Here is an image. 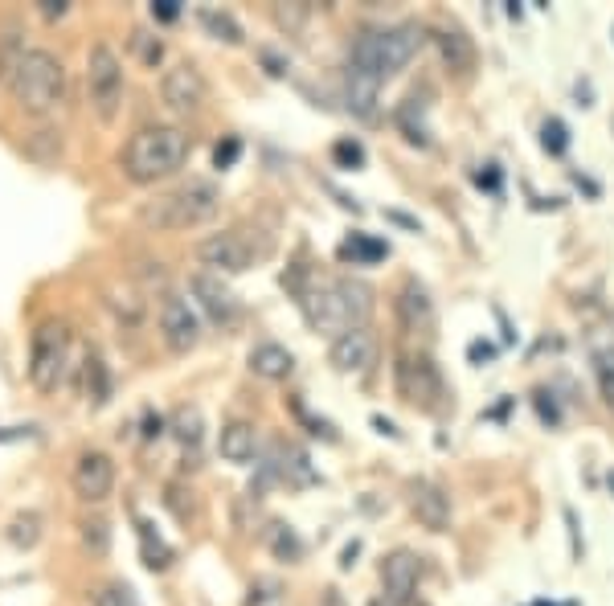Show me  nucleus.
Listing matches in <instances>:
<instances>
[{"mask_svg":"<svg viewBox=\"0 0 614 606\" xmlns=\"http://www.w3.org/2000/svg\"><path fill=\"white\" fill-rule=\"evenodd\" d=\"M131 46H136V54H140V62H144L148 70L160 66V58H164V41H160V37H152V33H136V37H131Z\"/></svg>","mask_w":614,"mask_h":606,"instance_id":"nucleus-35","label":"nucleus"},{"mask_svg":"<svg viewBox=\"0 0 614 606\" xmlns=\"http://www.w3.org/2000/svg\"><path fill=\"white\" fill-rule=\"evenodd\" d=\"M33 435V426H5L0 430V443H17V439H29Z\"/></svg>","mask_w":614,"mask_h":606,"instance_id":"nucleus-46","label":"nucleus"},{"mask_svg":"<svg viewBox=\"0 0 614 606\" xmlns=\"http://www.w3.org/2000/svg\"><path fill=\"white\" fill-rule=\"evenodd\" d=\"M197 258L213 271V275H242L254 267V246L238 234V230H222V234H209L197 242Z\"/></svg>","mask_w":614,"mask_h":606,"instance_id":"nucleus-8","label":"nucleus"},{"mask_svg":"<svg viewBox=\"0 0 614 606\" xmlns=\"http://www.w3.org/2000/svg\"><path fill=\"white\" fill-rule=\"evenodd\" d=\"M328 606H344V602H340V594H336V590H328Z\"/></svg>","mask_w":614,"mask_h":606,"instance_id":"nucleus-51","label":"nucleus"},{"mask_svg":"<svg viewBox=\"0 0 614 606\" xmlns=\"http://www.w3.org/2000/svg\"><path fill=\"white\" fill-rule=\"evenodd\" d=\"M475 181H479V189H488V193H500V185H504V177H500V168H496V164H488Z\"/></svg>","mask_w":614,"mask_h":606,"instance_id":"nucleus-45","label":"nucleus"},{"mask_svg":"<svg viewBox=\"0 0 614 606\" xmlns=\"http://www.w3.org/2000/svg\"><path fill=\"white\" fill-rule=\"evenodd\" d=\"M385 222L402 226V230H410V234H422V222H418V218H410V213H402V209H385Z\"/></svg>","mask_w":614,"mask_h":606,"instance_id":"nucleus-40","label":"nucleus"},{"mask_svg":"<svg viewBox=\"0 0 614 606\" xmlns=\"http://www.w3.org/2000/svg\"><path fill=\"white\" fill-rule=\"evenodd\" d=\"M398 316H402V324L410 332H430L434 328V303L418 283H406L398 291Z\"/></svg>","mask_w":614,"mask_h":606,"instance_id":"nucleus-21","label":"nucleus"},{"mask_svg":"<svg viewBox=\"0 0 614 606\" xmlns=\"http://www.w3.org/2000/svg\"><path fill=\"white\" fill-rule=\"evenodd\" d=\"M37 13L46 17V21H62V17L70 13V5H66V0H41V5H37Z\"/></svg>","mask_w":614,"mask_h":606,"instance_id":"nucleus-42","label":"nucleus"},{"mask_svg":"<svg viewBox=\"0 0 614 606\" xmlns=\"http://www.w3.org/2000/svg\"><path fill=\"white\" fill-rule=\"evenodd\" d=\"M91 606H136V594H131L127 582H103L91 594Z\"/></svg>","mask_w":614,"mask_h":606,"instance_id":"nucleus-33","label":"nucleus"},{"mask_svg":"<svg viewBox=\"0 0 614 606\" xmlns=\"http://www.w3.org/2000/svg\"><path fill=\"white\" fill-rule=\"evenodd\" d=\"M336 291H340L344 308H348V320L361 328L369 320V312H373V287L361 283V279H336Z\"/></svg>","mask_w":614,"mask_h":606,"instance_id":"nucleus-22","label":"nucleus"},{"mask_svg":"<svg viewBox=\"0 0 614 606\" xmlns=\"http://www.w3.org/2000/svg\"><path fill=\"white\" fill-rule=\"evenodd\" d=\"M438 54H443V66L459 78H467L475 70V41L463 29H438Z\"/></svg>","mask_w":614,"mask_h":606,"instance_id":"nucleus-19","label":"nucleus"},{"mask_svg":"<svg viewBox=\"0 0 614 606\" xmlns=\"http://www.w3.org/2000/svg\"><path fill=\"white\" fill-rule=\"evenodd\" d=\"M9 541H13L17 549H33V545L41 541V516H37V512H21V516H13Z\"/></svg>","mask_w":614,"mask_h":606,"instance_id":"nucleus-28","label":"nucleus"},{"mask_svg":"<svg viewBox=\"0 0 614 606\" xmlns=\"http://www.w3.org/2000/svg\"><path fill=\"white\" fill-rule=\"evenodd\" d=\"M332 160H336L340 168H361V164H365V148H361L357 140H336Z\"/></svg>","mask_w":614,"mask_h":606,"instance_id":"nucleus-36","label":"nucleus"},{"mask_svg":"<svg viewBox=\"0 0 614 606\" xmlns=\"http://www.w3.org/2000/svg\"><path fill=\"white\" fill-rule=\"evenodd\" d=\"M205 95H209L205 91V78H201V70L193 62L172 66L160 78V99H164L168 111H177V115H197L205 107Z\"/></svg>","mask_w":614,"mask_h":606,"instance_id":"nucleus-11","label":"nucleus"},{"mask_svg":"<svg viewBox=\"0 0 614 606\" xmlns=\"http://www.w3.org/2000/svg\"><path fill=\"white\" fill-rule=\"evenodd\" d=\"M70 369V328L66 320H41L29 340V381L37 394H58Z\"/></svg>","mask_w":614,"mask_h":606,"instance_id":"nucleus-5","label":"nucleus"},{"mask_svg":"<svg viewBox=\"0 0 614 606\" xmlns=\"http://www.w3.org/2000/svg\"><path fill=\"white\" fill-rule=\"evenodd\" d=\"M606 484H610V492H614V471H610V475H606Z\"/></svg>","mask_w":614,"mask_h":606,"instance_id":"nucleus-52","label":"nucleus"},{"mask_svg":"<svg viewBox=\"0 0 614 606\" xmlns=\"http://www.w3.org/2000/svg\"><path fill=\"white\" fill-rule=\"evenodd\" d=\"M561 516H565V529H569V557L582 561V557H586V545H582V525H578V512H574V508H561Z\"/></svg>","mask_w":614,"mask_h":606,"instance_id":"nucleus-38","label":"nucleus"},{"mask_svg":"<svg viewBox=\"0 0 614 606\" xmlns=\"http://www.w3.org/2000/svg\"><path fill=\"white\" fill-rule=\"evenodd\" d=\"M82 533V549L91 553V557H107V549H111V525L103 521V516H86V521L78 525Z\"/></svg>","mask_w":614,"mask_h":606,"instance_id":"nucleus-25","label":"nucleus"},{"mask_svg":"<svg viewBox=\"0 0 614 606\" xmlns=\"http://www.w3.org/2000/svg\"><path fill=\"white\" fill-rule=\"evenodd\" d=\"M238 156H242V140H238V136H226L222 144L213 148V164H217V168H234Z\"/></svg>","mask_w":614,"mask_h":606,"instance_id":"nucleus-39","label":"nucleus"},{"mask_svg":"<svg viewBox=\"0 0 614 606\" xmlns=\"http://www.w3.org/2000/svg\"><path fill=\"white\" fill-rule=\"evenodd\" d=\"M594 361H598V385H602V398L614 406V349L598 353Z\"/></svg>","mask_w":614,"mask_h":606,"instance_id":"nucleus-37","label":"nucleus"},{"mask_svg":"<svg viewBox=\"0 0 614 606\" xmlns=\"http://www.w3.org/2000/svg\"><path fill=\"white\" fill-rule=\"evenodd\" d=\"M357 553H361V541H353V545H344V553H340V570H353V561H357Z\"/></svg>","mask_w":614,"mask_h":606,"instance_id":"nucleus-49","label":"nucleus"},{"mask_svg":"<svg viewBox=\"0 0 614 606\" xmlns=\"http://www.w3.org/2000/svg\"><path fill=\"white\" fill-rule=\"evenodd\" d=\"M369 422H373V426H377V430H381V435H389V439H402V430H398V426H393V422H389V418H381V414H373V418H369Z\"/></svg>","mask_w":614,"mask_h":606,"instance_id":"nucleus-47","label":"nucleus"},{"mask_svg":"<svg viewBox=\"0 0 614 606\" xmlns=\"http://www.w3.org/2000/svg\"><path fill=\"white\" fill-rule=\"evenodd\" d=\"M189 152H193V140H189V132H181V127H144V132H136L123 144L119 168H123L127 181L156 185V181L177 177L189 160Z\"/></svg>","mask_w":614,"mask_h":606,"instance_id":"nucleus-1","label":"nucleus"},{"mask_svg":"<svg viewBox=\"0 0 614 606\" xmlns=\"http://www.w3.org/2000/svg\"><path fill=\"white\" fill-rule=\"evenodd\" d=\"M549 398H553V394H545V389H537V414H541V422L557 426V418H561V414H557V406H553Z\"/></svg>","mask_w":614,"mask_h":606,"instance_id":"nucleus-44","label":"nucleus"},{"mask_svg":"<svg viewBox=\"0 0 614 606\" xmlns=\"http://www.w3.org/2000/svg\"><path fill=\"white\" fill-rule=\"evenodd\" d=\"M422 46V29L418 25H393V29H365L353 41V54H348V66H357L373 78H393Z\"/></svg>","mask_w":614,"mask_h":606,"instance_id":"nucleus-4","label":"nucleus"},{"mask_svg":"<svg viewBox=\"0 0 614 606\" xmlns=\"http://www.w3.org/2000/svg\"><path fill=\"white\" fill-rule=\"evenodd\" d=\"M299 308H303V320L312 324L316 332H324V336H340V332H348V328H357L353 320H348V308H344V299H340V291H336V283H316V287H307L303 295H299Z\"/></svg>","mask_w":614,"mask_h":606,"instance_id":"nucleus-9","label":"nucleus"},{"mask_svg":"<svg viewBox=\"0 0 614 606\" xmlns=\"http://www.w3.org/2000/svg\"><path fill=\"white\" fill-rule=\"evenodd\" d=\"M86 95H91V107L103 123H115L123 107V62L107 41H95L86 50Z\"/></svg>","mask_w":614,"mask_h":606,"instance_id":"nucleus-6","label":"nucleus"},{"mask_svg":"<svg viewBox=\"0 0 614 606\" xmlns=\"http://www.w3.org/2000/svg\"><path fill=\"white\" fill-rule=\"evenodd\" d=\"M201 17V25L217 37V41H226V46H242V25L230 17V13H217V9H201L197 13Z\"/></svg>","mask_w":614,"mask_h":606,"instance_id":"nucleus-26","label":"nucleus"},{"mask_svg":"<svg viewBox=\"0 0 614 606\" xmlns=\"http://www.w3.org/2000/svg\"><path fill=\"white\" fill-rule=\"evenodd\" d=\"M541 148L549 156H565V148H569V127L561 119H545V127H541Z\"/></svg>","mask_w":614,"mask_h":606,"instance_id":"nucleus-34","label":"nucleus"},{"mask_svg":"<svg viewBox=\"0 0 614 606\" xmlns=\"http://www.w3.org/2000/svg\"><path fill=\"white\" fill-rule=\"evenodd\" d=\"M328 361L340 369V373H365L373 361H377V336L361 324V328H348L332 340L328 349Z\"/></svg>","mask_w":614,"mask_h":606,"instance_id":"nucleus-14","label":"nucleus"},{"mask_svg":"<svg viewBox=\"0 0 614 606\" xmlns=\"http://www.w3.org/2000/svg\"><path fill=\"white\" fill-rule=\"evenodd\" d=\"M70 484H74V496L82 504H103L115 492V459L107 451H82L74 459Z\"/></svg>","mask_w":614,"mask_h":606,"instance_id":"nucleus-10","label":"nucleus"},{"mask_svg":"<svg viewBox=\"0 0 614 606\" xmlns=\"http://www.w3.org/2000/svg\"><path fill=\"white\" fill-rule=\"evenodd\" d=\"M189 291H193V299L201 303V312L213 320V324H234L238 320V299H234V291L222 283V275H213V271H197L193 279H189Z\"/></svg>","mask_w":614,"mask_h":606,"instance_id":"nucleus-13","label":"nucleus"},{"mask_svg":"<svg viewBox=\"0 0 614 606\" xmlns=\"http://www.w3.org/2000/svg\"><path fill=\"white\" fill-rule=\"evenodd\" d=\"M537 606H549V602H537Z\"/></svg>","mask_w":614,"mask_h":606,"instance_id":"nucleus-54","label":"nucleus"},{"mask_svg":"<svg viewBox=\"0 0 614 606\" xmlns=\"http://www.w3.org/2000/svg\"><path fill=\"white\" fill-rule=\"evenodd\" d=\"M377 95H381V78L357 70V66H348L344 74V99H348V111L361 115V119H373L377 111Z\"/></svg>","mask_w":614,"mask_h":606,"instance_id":"nucleus-18","label":"nucleus"},{"mask_svg":"<svg viewBox=\"0 0 614 606\" xmlns=\"http://www.w3.org/2000/svg\"><path fill=\"white\" fill-rule=\"evenodd\" d=\"M9 86L17 107L33 119H50L66 107V66L50 50H21L9 70Z\"/></svg>","mask_w":614,"mask_h":606,"instance_id":"nucleus-2","label":"nucleus"},{"mask_svg":"<svg viewBox=\"0 0 614 606\" xmlns=\"http://www.w3.org/2000/svg\"><path fill=\"white\" fill-rule=\"evenodd\" d=\"M275 21H279V25H291V29H295V25L303 21V9H275Z\"/></svg>","mask_w":614,"mask_h":606,"instance_id":"nucleus-48","label":"nucleus"},{"mask_svg":"<svg viewBox=\"0 0 614 606\" xmlns=\"http://www.w3.org/2000/svg\"><path fill=\"white\" fill-rule=\"evenodd\" d=\"M222 209V189L205 177H193L185 185H177L172 193H160L156 201H148L140 209V226L156 230V234H168V230H193V226H205L217 218Z\"/></svg>","mask_w":614,"mask_h":606,"instance_id":"nucleus-3","label":"nucleus"},{"mask_svg":"<svg viewBox=\"0 0 614 606\" xmlns=\"http://www.w3.org/2000/svg\"><path fill=\"white\" fill-rule=\"evenodd\" d=\"M496 357V344H488V340H475V344H467V361L471 365H479V361H492Z\"/></svg>","mask_w":614,"mask_h":606,"instance_id":"nucleus-41","label":"nucleus"},{"mask_svg":"<svg viewBox=\"0 0 614 606\" xmlns=\"http://www.w3.org/2000/svg\"><path fill=\"white\" fill-rule=\"evenodd\" d=\"M140 545H144V561H148L152 570H164L168 561H172V549L160 541V533H152L148 521H140Z\"/></svg>","mask_w":614,"mask_h":606,"instance_id":"nucleus-30","label":"nucleus"},{"mask_svg":"<svg viewBox=\"0 0 614 606\" xmlns=\"http://www.w3.org/2000/svg\"><path fill=\"white\" fill-rule=\"evenodd\" d=\"M152 17L168 25V21H177V17H181V5H177V0H156V5H152Z\"/></svg>","mask_w":614,"mask_h":606,"instance_id":"nucleus-43","label":"nucleus"},{"mask_svg":"<svg viewBox=\"0 0 614 606\" xmlns=\"http://www.w3.org/2000/svg\"><path fill=\"white\" fill-rule=\"evenodd\" d=\"M82 381H86V398H91L95 406H103L111 398V373H107V361L95 349L82 361Z\"/></svg>","mask_w":614,"mask_h":606,"instance_id":"nucleus-23","label":"nucleus"},{"mask_svg":"<svg viewBox=\"0 0 614 606\" xmlns=\"http://www.w3.org/2000/svg\"><path fill=\"white\" fill-rule=\"evenodd\" d=\"M160 336L172 353H189L197 349V340H201V320L197 312L189 308V299L181 295H164L160 299Z\"/></svg>","mask_w":614,"mask_h":606,"instance_id":"nucleus-12","label":"nucleus"},{"mask_svg":"<svg viewBox=\"0 0 614 606\" xmlns=\"http://www.w3.org/2000/svg\"><path fill=\"white\" fill-rule=\"evenodd\" d=\"M369 606H385V602H369Z\"/></svg>","mask_w":614,"mask_h":606,"instance_id":"nucleus-53","label":"nucleus"},{"mask_svg":"<svg viewBox=\"0 0 614 606\" xmlns=\"http://www.w3.org/2000/svg\"><path fill=\"white\" fill-rule=\"evenodd\" d=\"M267 545H271V553L279 561H299L303 557V541H299V533L291 525H271L267 529Z\"/></svg>","mask_w":614,"mask_h":606,"instance_id":"nucleus-27","label":"nucleus"},{"mask_svg":"<svg viewBox=\"0 0 614 606\" xmlns=\"http://www.w3.org/2000/svg\"><path fill=\"white\" fill-rule=\"evenodd\" d=\"M291 369H295L291 349H283V344H275V340H262V344H254V349H250V373H258V377L287 381Z\"/></svg>","mask_w":614,"mask_h":606,"instance_id":"nucleus-20","label":"nucleus"},{"mask_svg":"<svg viewBox=\"0 0 614 606\" xmlns=\"http://www.w3.org/2000/svg\"><path fill=\"white\" fill-rule=\"evenodd\" d=\"M172 435H177L185 447H197L201 443V410H177V418H172Z\"/></svg>","mask_w":614,"mask_h":606,"instance_id":"nucleus-32","label":"nucleus"},{"mask_svg":"<svg viewBox=\"0 0 614 606\" xmlns=\"http://www.w3.org/2000/svg\"><path fill=\"white\" fill-rule=\"evenodd\" d=\"M262 62L271 66V74H275V78H283V74H287V62H279V58H275L271 50H262Z\"/></svg>","mask_w":614,"mask_h":606,"instance_id":"nucleus-50","label":"nucleus"},{"mask_svg":"<svg viewBox=\"0 0 614 606\" xmlns=\"http://www.w3.org/2000/svg\"><path fill=\"white\" fill-rule=\"evenodd\" d=\"M217 451H222V459L226 463H250L254 455H258V430L250 426V422H226L222 426V435H217Z\"/></svg>","mask_w":614,"mask_h":606,"instance_id":"nucleus-17","label":"nucleus"},{"mask_svg":"<svg viewBox=\"0 0 614 606\" xmlns=\"http://www.w3.org/2000/svg\"><path fill=\"white\" fill-rule=\"evenodd\" d=\"M393 381H398V394L402 402L434 414L447 398V385H443V373L430 357H414V353H402L398 365H393Z\"/></svg>","mask_w":614,"mask_h":606,"instance_id":"nucleus-7","label":"nucleus"},{"mask_svg":"<svg viewBox=\"0 0 614 606\" xmlns=\"http://www.w3.org/2000/svg\"><path fill=\"white\" fill-rule=\"evenodd\" d=\"M418 578H422V561L410 549H393L381 561V582H385L389 606H406L414 598V590H418Z\"/></svg>","mask_w":614,"mask_h":606,"instance_id":"nucleus-15","label":"nucleus"},{"mask_svg":"<svg viewBox=\"0 0 614 606\" xmlns=\"http://www.w3.org/2000/svg\"><path fill=\"white\" fill-rule=\"evenodd\" d=\"M410 508L430 533H443L451 525V496L434 480H414L410 484Z\"/></svg>","mask_w":614,"mask_h":606,"instance_id":"nucleus-16","label":"nucleus"},{"mask_svg":"<svg viewBox=\"0 0 614 606\" xmlns=\"http://www.w3.org/2000/svg\"><path fill=\"white\" fill-rule=\"evenodd\" d=\"M340 254L344 258H361V263H377V258H385L389 254V246L385 242H377V238H365V234H353L344 246H340Z\"/></svg>","mask_w":614,"mask_h":606,"instance_id":"nucleus-29","label":"nucleus"},{"mask_svg":"<svg viewBox=\"0 0 614 606\" xmlns=\"http://www.w3.org/2000/svg\"><path fill=\"white\" fill-rule=\"evenodd\" d=\"M246 606H287V586L279 578H271V574H262L246 590Z\"/></svg>","mask_w":614,"mask_h":606,"instance_id":"nucleus-24","label":"nucleus"},{"mask_svg":"<svg viewBox=\"0 0 614 606\" xmlns=\"http://www.w3.org/2000/svg\"><path fill=\"white\" fill-rule=\"evenodd\" d=\"M107 303H111V312H115L119 320H127V324H140V316H144V299H140L136 291H119V287H115Z\"/></svg>","mask_w":614,"mask_h":606,"instance_id":"nucleus-31","label":"nucleus"}]
</instances>
